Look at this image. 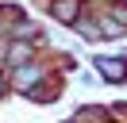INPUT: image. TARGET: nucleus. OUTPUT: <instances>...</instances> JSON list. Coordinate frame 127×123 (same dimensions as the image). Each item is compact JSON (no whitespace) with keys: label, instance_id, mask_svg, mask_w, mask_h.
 <instances>
[{"label":"nucleus","instance_id":"obj_1","mask_svg":"<svg viewBox=\"0 0 127 123\" xmlns=\"http://www.w3.org/2000/svg\"><path fill=\"white\" fill-rule=\"evenodd\" d=\"M96 69H100L108 81H123V77H127V65H123V62H112V58H100Z\"/></svg>","mask_w":127,"mask_h":123},{"label":"nucleus","instance_id":"obj_2","mask_svg":"<svg viewBox=\"0 0 127 123\" xmlns=\"http://www.w3.org/2000/svg\"><path fill=\"white\" fill-rule=\"evenodd\" d=\"M54 15L62 23H77V0H58V4H54Z\"/></svg>","mask_w":127,"mask_h":123},{"label":"nucleus","instance_id":"obj_3","mask_svg":"<svg viewBox=\"0 0 127 123\" xmlns=\"http://www.w3.org/2000/svg\"><path fill=\"white\" fill-rule=\"evenodd\" d=\"M16 81L27 89V85H35V81H39V69H19V73H16Z\"/></svg>","mask_w":127,"mask_h":123},{"label":"nucleus","instance_id":"obj_4","mask_svg":"<svg viewBox=\"0 0 127 123\" xmlns=\"http://www.w3.org/2000/svg\"><path fill=\"white\" fill-rule=\"evenodd\" d=\"M0 89H4V81H0Z\"/></svg>","mask_w":127,"mask_h":123}]
</instances>
